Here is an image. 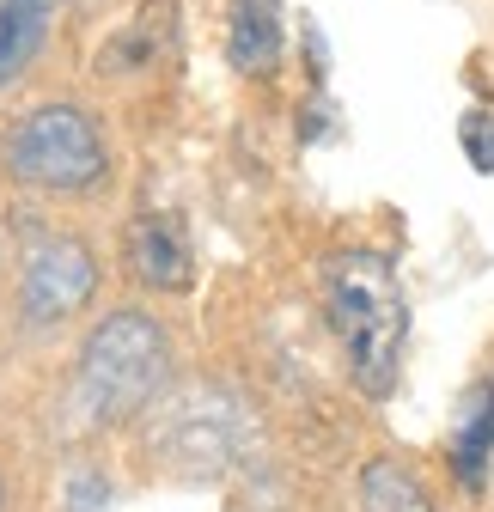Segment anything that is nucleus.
I'll return each instance as SVG.
<instances>
[{"mask_svg": "<svg viewBox=\"0 0 494 512\" xmlns=\"http://www.w3.org/2000/svg\"><path fill=\"white\" fill-rule=\"evenodd\" d=\"M360 512H440V506L403 458H366L360 464Z\"/></svg>", "mask_w": 494, "mask_h": 512, "instance_id": "1a4fd4ad", "label": "nucleus"}, {"mask_svg": "<svg viewBox=\"0 0 494 512\" xmlns=\"http://www.w3.org/2000/svg\"><path fill=\"white\" fill-rule=\"evenodd\" d=\"M244 445V409L226 391H190L177 397V409L165 415L159 433V452L177 464H196V470H226Z\"/></svg>", "mask_w": 494, "mask_h": 512, "instance_id": "39448f33", "label": "nucleus"}, {"mask_svg": "<svg viewBox=\"0 0 494 512\" xmlns=\"http://www.w3.org/2000/svg\"><path fill=\"white\" fill-rule=\"evenodd\" d=\"M129 269L153 293H183L196 281V256L183 238L177 214H135L129 220Z\"/></svg>", "mask_w": 494, "mask_h": 512, "instance_id": "423d86ee", "label": "nucleus"}, {"mask_svg": "<svg viewBox=\"0 0 494 512\" xmlns=\"http://www.w3.org/2000/svg\"><path fill=\"white\" fill-rule=\"evenodd\" d=\"M171 372V336L153 311L122 305L110 317H98L92 336L80 342V366H74V391H68V427L74 433H104L116 421H135Z\"/></svg>", "mask_w": 494, "mask_h": 512, "instance_id": "f03ea898", "label": "nucleus"}, {"mask_svg": "<svg viewBox=\"0 0 494 512\" xmlns=\"http://www.w3.org/2000/svg\"><path fill=\"white\" fill-rule=\"evenodd\" d=\"M49 37V13L31 0H0V86H13Z\"/></svg>", "mask_w": 494, "mask_h": 512, "instance_id": "9d476101", "label": "nucleus"}, {"mask_svg": "<svg viewBox=\"0 0 494 512\" xmlns=\"http://www.w3.org/2000/svg\"><path fill=\"white\" fill-rule=\"evenodd\" d=\"M324 324L360 397H391L409 348V299L379 250H342L324 263Z\"/></svg>", "mask_w": 494, "mask_h": 512, "instance_id": "f257e3e1", "label": "nucleus"}, {"mask_svg": "<svg viewBox=\"0 0 494 512\" xmlns=\"http://www.w3.org/2000/svg\"><path fill=\"white\" fill-rule=\"evenodd\" d=\"M110 171V147L80 104H37L0 135V177L43 196H86Z\"/></svg>", "mask_w": 494, "mask_h": 512, "instance_id": "7ed1b4c3", "label": "nucleus"}, {"mask_svg": "<svg viewBox=\"0 0 494 512\" xmlns=\"http://www.w3.org/2000/svg\"><path fill=\"white\" fill-rule=\"evenodd\" d=\"M458 147H464V159H470L482 177H494V110H464Z\"/></svg>", "mask_w": 494, "mask_h": 512, "instance_id": "9b49d317", "label": "nucleus"}, {"mask_svg": "<svg viewBox=\"0 0 494 512\" xmlns=\"http://www.w3.org/2000/svg\"><path fill=\"white\" fill-rule=\"evenodd\" d=\"M0 512H7V482H0Z\"/></svg>", "mask_w": 494, "mask_h": 512, "instance_id": "ddd939ff", "label": "nucleus"}, {"mask_svg": "<svg viewBox=\"0 0 494 512\" xmlns=\"http://www.w3.org/2000/svg\"><path fill=\"white\" fill-rule=\"evenodd\" d=\"M98 293V256L86 238L68 232H49L25 244V263H19V311L25 324L49 330V324H68L80 317Z\"/></svg>", "mask_w": 494, "mask_h": 512, "instance_id": "20e7f679", "label": "nucleus"}, {"mask_svg": "<svg viewBox=\"0 0 494 512\" xmlns=\"http://www.w3.org/2000/svg\"><path fill=\"white\" fill-rule=\"evenodd\" d=\"M281 49H287V13L281 0H232L226 13V61L244 80H263L281 68Z\"/></svg>", "mask_w": 494, "mask_h": 512, "instance_id": "6e6552de", "label": "nucleus"}, {"mask_svg": "<svg viewBox=\"0 0 494 512\" xmlns=\"http://www.w3.org/2000/svg\"><path fill=\"white\" fill-rule=\"evenodd\" d=\"M31 7H43V13H49V7H55V0H31Z\"/></svg>", "mask_w": 494, "mask_h": 512, "instance_id": "4468645a", "label": "nucleus"}, {"mask_svg": "<svg viewBox=\"0 0 494 512\" xmlns=\"http://www.w3.org/2000/svg\"><path fill=\"white\" fill-rule=\"evenodd\" d=\"M110 506V482L98 470H74L68 476V512H104Z\"/></svg>", "mask_w": 494, "mask_h": 512, "instance_id": "f8f14e48", "label": "nucleus"}, {"mask_svg": "<svg viewBox=\"0 0 494 512\" xmlns=\"http://www.w3.org/2000/svg\"><path fill=\"white\" fill-rule=\"evenodd\" d=\"M446 464H452V476H458L464 494L488 488V470H494V372L476 378L470 391L458 397L452 439H446Z\"/></svg>", "mask_w": 494, "mask_h": 512, "instance_id": "0eeeda50", "label": "nucleus"}]
</instances>
